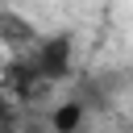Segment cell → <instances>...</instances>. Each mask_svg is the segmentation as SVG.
Instances as JSON below:
<instances>
[{"mask_svg":"<svg viewBox=\"0 0 133 133\" xmlns=\"http://www.w3.org/2000/svg\"><path fill=\"white\" fill-rule=\"evenodd\" d=\"M29 66L42 83H54V79H66L71 71V33H54V37H42L33 50H29Z\"/></svg>","mask_w":133,"mask_h":133,"instance_id":"obj_1","label":"cell"},{"mask_svg":"<svg viewBox=\"0 0 133 133\" xmlns=\"http://www.w3.org/2000/svg\"><path fill=\"white\" fill-rule=\"evenodd\" d=\"M0 37L12 46V50H33L42 37H37V29L25 21V17H17V12H0Z\"/></svg>","mask_w":133,"mask_h":133,"instance_id":"obj_2","label":"cell"},{"mask_svg":"<svg viewBox=\"0 0 133 133\" xmlns=\"http://www.w3.org/2000/svg\"><path fill=\"white\" fill-rule=\"evenodd\" d=\"M50 125H54V133H75V129L83 125V104H79V100L58 104V108H54V116H50Z\"/></svg>","mask_w":133,"mask_h":133,"instance_id":"obj_3","label":"cell"},{"mask_svg":"<svg viewBox=\"0 0 133 133\" xmlns=\"http://www.w3.org/2000/svg\"><path fill=\"white\" fill-rule=\"evenodd\" d=\"M17 129V104L8 100V91L0 87V133H12Z\"/></svg>","mask_w":133,"mask_h":133,"instance_id":"obj_4","label":"cell"}]
</instances>
